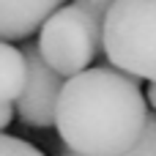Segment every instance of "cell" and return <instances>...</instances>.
<instances>
[{
	"label": "cell",
	"mask_w": 156,
	"mask_h": 156,
	"mask_svg": "<svg viewBox=\"0 0 156 156\" xmlns=\"http://www.w3.org/2000/svg\"><path fill=\"white\" fill-rule=\"evenodd\" d=\"M145 101H148V107L156 112V82H148V90H145Z\"/></svg>",
	"instance_id": "8fae6325"
},
{
	"label": "cell",
	"mask_w": 156,
	"mask_h": 156,
	"mask_svg": "<svg viewBox=\"0 0 156 156\" xmlns=\"http://www.w3.org/2000/svg\"><path fill=\"white\" fill-rule=\"evenodd\" d=\"M58 156H80V154H74V151H69V148H60ZM121 156H156V112L148 115V126H145L140 143H137L132 151H126V154H121Z\"/></svg>",
	"instance_id": "52a82bcc"
},
{
	"label": "cell",
	"mask_w": 156,
	"mask_h": 156,
	"mask_svg": "<svg viewBox=\"0 0 156 156\" xmlns=\"http://www.w3.org/2000/svg\"><path fill=\"white\" fill-rule=\"evenodd\" d=\"M66 0H0V41L33 36Z\"/></svg>",
	"instance_id": "5b68a950"
},
{
	"label": "cell",
	"mask_w": 156,
	"mask_h": 156,
	"mask_svg": "<svg viewBox=\"0 0 156 156\" xmlns=\"http://www.w3.org/2000/svg\"><path fill=\"white\" fill-rule=\"evenodd\" d=\"M14 104H0V132H5L8 126H11V121H14Z\"/></svg>",
	"instance_id": "30bf717a"
},
{
	"label": "cell",
	"mask_w": 156,
	"mask_h": 156,
	"mask_svg": "<svg viewBox=\"0 0 156 156\" xmlns=\"http://www.w3.org/2000/svg\"><path fill=\"white\" fill-rule=\"evenodd\" d=\"M38 52L63 80L90 69L101 52V19L77 3L60 5L38 27Z\"/></svg>",
	"instance_id": "3957f363"
},
{
	"label": "cell",
	"mask_w": 156,
	"mask_h": 156,
	"mask_svg": "<svg viewBox=\"0 0 156 156\" xmlns=\"http://www.w3.org/2000/svg\"><path fill=\"white\" fill-rule=\"evenodd\" d=\"M0 156H47L41 148L19 140V137H11V134H0Z\"/></svg>",
	"instance_id": "ba28073f"
},
{
	"label": "cell",
	"mask_w": 156,
	"mask_h": 156,
	"mask_svg": "<svg viewBox=\"0 0 156 156\" xmlns=\"http://www.w3.org/2000/svg\"><path fill=\"white\" fill-rule=\"evenodd\" d=\"M148 115L140 80L115 66H99L63 82L55 129L63 148L80 156H121L140 143Z\"/></svg>",
	"instance_id": "6da1fadb"
},
{
	"label": "cell",
	"mask_w": 156,
	"mask_h": 156,
	"mask_svg": "<svg viewBox=\"0 0 156 156\" xmlns=\"http://www.w3.org/2000/svg\"><path fill=\"white\" fill-rule=\"evenodd\" d=\"M110 66L156 82V0H115L101 22Z\"/></svg>",
	"instance_id": "7a4b0ae2"
},
{
	"label": "cell",
	"mask_w": 156,
	"mask_h": 156,
	"mask_svg": "<svg viewBox=\"0 0 156 156\" xmlns=\"http://www.w3.org/2000/svg\"><path fill=\"white\" fill-rule=\"evenodd\" d=\"M80 8H85V11H90L93 16H99L101 22H104V16H107V11H110V5L115 3V0H74Z\"/></svg>",
	"instance_id": "9c48e42d"
},
{
	"label": "cell",
	"mask_w": 156,
	"mask_h": 156,
	"mask_svg": "<svg viewBox=\"0 0 156 156\" xmlns=\"http://www.w3.org/2000/svg\"><path fill=\"white\" fill-rule=\"evenodd\" d=\"M27 80V60L19 47L0 41V104H14Z\"/></svg>",
	"instance_id": "8992f818"
},
{
	"label": "cell",
	"mask_w": 156,
	"mask_h": 156,
	"mask_svg": "<svg viewBox=\"0 0 156 156\" xmlns=\"http://www.w3.org/2000/svg\"><path fill=\"white\" fill-rule=\"evenodd\" d=\"M25 60H27V80L16 99V118L30 129H49L55 126L58 99L63 90V77L41 58L38 44H25Z\"/></svg>",
	"instance_id": "277c9868"
}]
</instances>
